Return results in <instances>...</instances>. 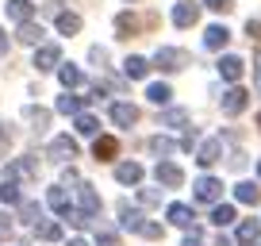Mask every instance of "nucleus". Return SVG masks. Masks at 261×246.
Instances as JSON below:
<instances>
[{"instance_id": "f257e3e1", "label": "nucleus", "mask_w": 261, "mask_h": 246, "mask_svg": "<svg viewBox=\"0 0 261 246\" xmlns=\"http://www.w3.org/2000/svg\"><path fill=\"white\" fill-rule=\"evenodd\" d=\"M188 62H192V58H188V50H180V46H158V54H154V66L165 69V73H180Z\"/></svg>"}, {"instance_id": "f03ea898", "label": "nucleus", "mask_w": 261, "mask_h": 246, "mask_svg": "<svg viewBox=\"0 0 261 246\" xmlns=\"http://www.w3.org/2000/svg\"><path fill=\"white\" fill-rule=\"evenodd\" d=\"M192 189H196V200H200V204H219V196H223V181H219V177H200Z\"/></svg>"}, {"instance_id": "7ed1b4c3", "label": "nucleus", "mask_w": 261, "mask_h": 246, "mask_svg": "<svg viewBox=\"0 0 261 246\" xmlns=\"http://www.w3.org/2000/svg\"><path fill=\"white\" fill-rule=\"evenodd\" d=\"M154 177H158V185H165V189H180V185H185V169L173 165V162H158Z\"/></svg>"}, {"instance_id": "20e7f679", "label": "nucleus", "mask_w": 261, "mask_h": 246, "mask_svg": "<svg viewBox=\"0 0 261 246\" xmlns=\"http://www.w3.org/2000/svg\"><path fill=\"white\" fill-rule=\"evenodd\" d=\"M119 227H123V231H135V235H142V227H146V215H142L139 208H130L127 200H119Z\"/></svg>"}, {"instance_id": "39448f33", "label": "nucleus", "mask_w": 261, "mask_h": 246, "mask_svg": "<svg viewBox=\"0 0 261 246\" xmlns=\"http://www.w3.org/2000/svg\"><path fill=\"white\" fill-rule=\"evenodd\" d=\"M54 66H62V50H58L54 42H46V46L35 50V69H39V73H50Z\"/></svg>"}, {"instance_id": "423d86ee", "label": "nucleus", "mask_w": 261, "mask_h": 246, "mask_svg": "<svg viewBox=\"0 0 261 246\" xmlns=\"http://www.w3.org/2000/svg\"><path fill=\"white\" fill-rule=\"evenodd\" d=\"M246 104H250V92L238 89V85L223 92V115H238V112H246Z\"/></svg>"}, {"instance_id": "0eeeda50", "label": "nucleus", "mask_w": 261, "mask_h": 246, "mask_svg": "<svg viewBox=\"0 0 261 246\" xmlns=\"http://www.w3.org/2000/svg\"><path fill=\"white\" fill-rule=\"evenodd\" d=\"M50 158H58V162H69V158H77V142L69 139V135H58V139H50Z\"/></svg>"}, {"instance_id": "6e6552de", "label": "nucleus", "mask_w": 261, "mask_h": 246, "mask_svg": "<svg viewBox=\"0 0 261 246\" xmlns=\"http://www.w3.org/2000/svg\"><path fill=\"white\" fill-rule=\"evenodd\" d=\"M46 204L54 208L58 215H69V212H73V200H69V192H65V185H54V189L46 192Z\"/></svg>"}, {"instance_id": "1a4fd4ad", "label": "nucleus", "mask_w": 261, "mask_h": 246, "mask_svg": "<svg viewBox=\"0 0 261 246\" xmlns=\"http://www.w3.org/2000/svg\"><path fill=\"white\" fill-rule=\"evenodd\" d=\"M77 200H81V212L100 215V196H96V189H92L89 181H81V185H77Z\"/></svg>"}, {"instance_id": "9d476101", "label": "nucleus", "mask_w": 261, "mask_h": 246, "mask_svg": "<svg viewBox=\"0 0 261 246\" xmlns=\"http://www.w3.org/2000/svg\"><path fill=\"white\" fill-rule=\"evenodd\" d=\"M219 73H223V81H242L246 62H242V58H234V54H227V58H219Z\"/></svg>"}, {"instance_id": "9b49d317", "label": "nucleus", "mask_w": 261, "mask_h": 246, "mask_svg": "<svg viewBox=\"0 0 261 246\" xmlns=\"http://www.w3.org/2000/svg\"><path fill=\"white\" fill-rule=\"evenodd\" d=\"M115 154H119V142H115L112 135H100V139L92 142V158H96V162H112Z\"/></svg>"}, {"instance_id": "f8f14e48", "label": "nucleus", "mask_w": 261, "mask_h": 246, "mask_svg": "<svg viewBox=\"0 0 261 246\" xmlns=\"http://www.w3.org/2000/svg\"><path fill=\"white\" fill-rule=\"evenodd\" d=\"M196 19H200V4H192V0H185V4L173 8V23L177 27H192Z\"/></svg>"}, {"instance_id": "ddd939ff", "label": "nucleus", "mask_w": 261, "mask_h": 246, "mask_svg": "<svg viewBox=\"0 0 261 246\" xmlns=\"http://www.w3.org/2000/svg\"><path fill=\"white\" fill-rule=\"evenodd\" d=\"M219 158H223V139H207L204 146H200V154H196V162L207 169V165H215Z\"/></svg>"}, {"instance_id": "4468645a", "label": "nucleus", "mask_w": 261, "mask_h": 246, "mask_svg": "<svg viewBox=\"0 0 261 246\" xmlns=\"http://www.w3.org/2000/svg\"><path fill=\"white\" fill-rule=\"evenodd\" d=\"M227 42H230V31H227L223 23H212V27L204 31V46H207V50H223Z\"/></svg>"}, {"instance_id": "2eb2a0df", "label": "nucleus", "mask_w": 261, "mask_h": 246, "mask_svg": "<svg viewBox=\"0 0 261 246\" xmlns=\"http://www.w3.org/2000/svg\"><path fill=\"white\" fill-rule=\"evenodd\" d=\"M238 246H253L261 242V219H242V227H238Z\"/></svg>"}, {"instance_id": "dca6fc26", "label": "nucleus", "mask_w": 261, "mask_h": 246, "mask_svg": "<svg viewBox=\"0 0 261 246\" xmlns=\"http://www.w3.org/2000/svg\"><path fill=\"white\" fill-rule=\"evenodd\" d=\"M85 104H89V96H77V92H65V96H58V112H62V115H81Z\"/></svg>"}, {"instance_id": "f3484780", "label": "nucleus", "mask_w": 261, "mask_h": 246, "mask_svg": "<svg viewBox=\"0 0 261 246\" xmlns=\"http://www.w3.org/2000/svg\"><path fill=\"white\" fill-rule=\"evenodd\" d=\"M115 181H119V185H139V181H142V165H139V162L115 165Z\"/></svg>"}, {"instance_id": "a211bd4d", "label": "nucleus", "mask_w": 261, "mask_h": 246, "mask_svg": "<svg viewBox=\"0 0 261 246\" xmlns=\"http://www.w3.org/2000/svg\"><path fill=\"white\" fill-rule=\"evenodd\" d=\"M31 16H35L31 0H8V19H16V23H31Z\"/></svg>"}, {"instance_id": "6ab92c4d", "label": "nucleus", "mask_w": 261, "mask_h": 246, "mask_svg": "<svg viewBox=\"0 0 261 246\" xmlns=\"http://www.w3.org/2000/svg\"><path fill=\"white\" fill-rule=\"evenodd\" d=\"M112 119L119 123V127H135V123H139V108L135 104H112Z\"/></svg>"}, {"instance_id": "aec40b11", "label": "nucleus", "mask_w": 261, "mask_h": 246, "mask_svg": "<svg viewBox=\"0 0 261 246\" xmlns=\"http://www.w3.org/2000/svg\"><path fill=\"white\" fill-rule=\"evenodd\" d=\"M123 73H127L130 81H142V77L150 73V62H146V58H139V54H130L127 62H123Z\"/></svg>"}, {"instance_id": "412c9836", "label": "nucleus", "mask_w": 261, "mask_h": 246, "mask_svg": "<svg viewBox=\"0 0 261 246\" xmlns=\"http://www.w3.org/2000/svg\"><path fill=\"white\" fill-rule=\"evenodd\" d=\"M165 215H169L173 227H192V219H196L188 204H169V212H165ZM192 231H196V227H192Z\"/></svg>"}, {"instance_id": "4be33fe9", "label": "nucleus", "mask_w": 261, "mask_h": 246, "mask_svg": "<svg viewBox=\"0 0 261 246\" xmlns=\"http://www.w3.org/2000/svg\"><path fill=\"white\" fill-rule=\"evenodd\" d=\"M234 200H238V204H257L261 189L253 185V181H242V185H234Z\"/></svg>"}, {"instance_id": "5701e85b", "label": "nucleus", "mask_w": 261, "mask_h": 246, "mask_svg": "<svg viewBox=\"0 0 261 246\" xmlns=\"http://www.w3.org/2000/svg\"><path fill=\"white\" fill-rule=\"evenodd\" d=\"M212 223H215V227H230V223H234V204H215L212 208Z\"/></svg>"}, {"instance_id": "b1692460", "label": "nucleus", "mask_w": 261, "mask_h": 246, "mask_svg": "<svg viewBox=\"0 0 261 246\" xmlns=\"http://www.w3.org/2000/svg\"><path fill=\"white\" fill-rule=\"evenodd\" d=\"M58 31L62 35H77L81 31V16H77V12H58Z\"/></svg>"}, {"instance_id": "393cba45", "label": "nucleus", "mask_w": 261, "mask_h": 246, "mask_svg": "<svg viewBox=\"0 0 261 246\" xmlns=\"http://www.w3.org/2000/svg\"><path fill=\"white\" fill-rule=\"evenodd\" d=\"M58 77H62L65 92H69V89H77V85H85V73H81L77 66H62V73H58Z\"/></svg>"}, {"instance_id": "a878e982", "label": "nucleus", "mask_w": 261, "mask_h": 246, "mask_svg": "<svg viewBox=\"0 0 261 246\" xmlns=\"http://www.w3.org/2000/svg\"><path fill=\"white\" fill-rule=\"evenodd\" d=\"M146 96L154 100V104H169V100H173V89H169L165 81H154V85L146 89Z\"/></svg>"}, {"instance_id": "bb28decb", "label": "nucleus", "mask_w": 261, "mask_h": 246, "mask_svg": "<svg viewBox=\"0 0 261 246\" xmlns=\"http://www.w3.org/2000/svg\"><path fill=\"white\" fill-rule=\"evenodd\" d=\"M115 31H119V39H130V35L139 31V19L123 12V16H115Z\"/></svg>"}, {"instance_id": "cd10ccee", "label": "nucleus", "mask_w": 261, "mask_h": 246, "mask_svg": "<svg viewBox=\"0 0 261 246\" xmlns=\"http://www.w3.org/2000/svg\"><path fill=\"white\" fill-rule=\"evenodd\" d=\"M35 235H39L42 242H58V238H62V223H35Z\"/></svg>"}, {"instance_id": "c85d7f7f", "label": "nucleus", "mask_w": 261, "mask_h": 246, "mask_svg": "<svg viewBox=\"0 0 261 246\" xmlns=\"http://www.w3.org/2000/svg\"><path fill=\"white\" fill-rule=\"evenodd\" d=\"M0 200H4V204H23V196H19V189H16V181H8L4 177V185H0Z\"/></svg>"}, {"instance_id": "c756f323", "label": "nucleus", "mask_w": 261, "mask_h": 246, "mask_svg": "<svg viewBox=\"0 0 261 246\" xmlns=\"http://www.w3.org/2000/svg\"><path fill=\"white\" fill-rule=\"evenodd\" d=\"M188 123V112L185 108H169V112L162 115V127H185Z\"/></svg>"}, {"instance_id": "7c9ffc66", "label": "nucleus", "mask_w": 261, "mask_h": 246, "mask_svg": "<svg viewBox=\"0 0 261 246\" xmlns=\"http://www.w3.org/2000/svg\"><path fill=\"white\" fill-rule=\"evenodd\" d=\"M42 39V27L39 23H19V42H27V46H35V42Z\"/></svg>"}, {"instance_id": "2f4dec72", "label": "nucleus", "mask_w": 261, "mask_h": 246, "mask_svg": "<svg viewBox=\"0 0 261 246\" xmlns=\"http://www.w3.org/2000/svg\"><path fill=\"white\" fill-rule=\"evenodd\" d=\"M19 219H23V223H39L42 219V208L35 204V200H23V204H19Z\"/></svg>"}, {"instance_id": "473e14b6", "label": "nucleus", "mask_w": 261, "mask_h": 246, "mask_svg": "<svg viewBox=\"0 0 261 246\" xmlns=\"http://www.w3.org/2000/svg\"><path fill=\"white\" fill-rule=\"evenodd\" d=\"M96 131H100L96 115H89V112H81V115H77V135H96Z\"/></svg>"}, {"instance_id": "72a5a7b5", "label": "nucleus", "mask_w": 261, "mask_h": 246, "mask_svg": "<svg viewBox=\"0 0 261 246\" xmlns=\"http://www.w3.org/2000/svg\"><path fill=\"white\" fill-rule=\"evenodd\" d=\"M150 150H154V154H173V150H177V142L165 139V135H154V139H150Z\"/></svg>"}, {"instance_id": "f704fd0d", "label": "nucleus", "mask_w": 261, "mask_h": 246, "mask_svg": "<svg viewBox=\"0 0 261 246\" xmlns=\"http://www.w3.org/2000/svg\"><path fill=\"white\" fill-rule=\"evenodd\" d=\"M139 204H146V208L162 204V192H158V189H139Z\"/></svg>"}, {"instance_id": "c9c22d12", "label": "nucleus", "mask_w": 261, "mask_h": 246, "mask_svg": "<svg viewBox=\"0 0 261 246\" xmlns=\"http://www.w3.org/2000/svg\"><path fill=\"white\" fill-rule=\"evenodd\" d=\"M27 115H31V123L39 127V131H42V127L50 123V112H42V108H27Z\"/></svg>"}, {"instance_id": "e433bc0d", "label": "nucleus", "mask_w": 261, "mask_h": 246, "mask_svg": "<svg viewBox=\"0 0 261 246\" xmlns=\"http://www.w3.org/2000/svg\"><path fill=\"white\" fill-rule=\"evenodd\" d=\"M204 4H207V8H212V12H223V16H227V12L234 8L230 0H204Z\"/></svg>"}, {"instance_id": "4c0bfd02", "label": "nucleus", "mask_w": 261, "mask_h": 246, "mask_svg": "<svg viewBox=\"0 0 261 246\" xmlns=\"http://www.w3.org/2000/svg\"><path fill=\"white\" fill-rule=\"evenodd\" d=\"M96 242L100 246H119V238H115L112 231H96Z\"/></svg>"}, {"instance_id": "58836bf2", "label": "nucleus", "mask_w": 261, "mask_h": 246, "mask_svg": "<svg viewBox=\"0 0 261 246\" xmlns=\"http://www.w3.org/2000/svg\"><path fill=\"white\" fill-rule=\"evenodd\" d=\"M142 235H146V238H162V223H146V227H142Z\"/></svg>"}, {"instance_id": "ea45409f", "label": "nucleus", "mask_w": 261, "mask_h": 246, "mask_svg": "<svg viewBox=\"0 0 261 246\" xmlns=\"http://www.w3.org/2000/svg\"><path fill=\"white\" fill-rule=\"evenodd\" d=\"M246 35H250V39H261V19H250V23H246Z\"/></svg>"}, {"instance_id": "a19ab883", "label": "nucleus", "mask_w": 261, "mask_h": 246, "mask_svg": "<svg viewBox=\"0 0 261 246\" xmlns=\"http://www.w3.org/2000/svg\"><path fill=\"white\" fill-rule=\"evenodd\" d=\"M180 246H207V242H204V238H200V231H192V235H188V238H185V242H180Z\"/></svg>"}, {"instance_id": "79ce46f5", "label": "nucleus", "mask_w": 261, "mask_h": 246, "mask_svg": "<svg viewBox=\"0 0 261 246\" xmlns=\"http://www.w3.org/2000/svg\"><path fill=\"white\" fill-rule=\"evenodd\" d=\"M89 58H92V62H104L108 50H104V46H92V50H89Z\"/></svg>"}, {"instance_id": "37998d69", "label": "nucleus", "mask_w": 261, "mask_h": 246, "mask_svg": "<svg viewBox=\"0 0 261 246\" xmlns=\"http://www.w3.org/2000/svg\"><path fill=\"white\" fill-rule=\"evenodd\" d=\"M253 81H257V92H261V54L253 58Z\"/></svg>"}, {"instance_id": "c03bdc74", "label": "nucleus", "mask_w": 261, "mask_h": 246, "mask_svg": "<svg viewBox=\"0 0 261 246\" xmlns=\"http://www.w3.org/2000/svg\"><path fill=\"white\" fill-rule=\"evenodd\" d=\"M230 169H246V154H234V158H230Z\"/></svg>"}, {"instance_id": "a18cd8bd", "label": "nucleus", "mask_w": 261, "mask_h": 246, "mask_svg": "<svg viewBox=\"0 0 261 246\" xmlns=\"http://www.w3.org/2000/svg\"><path fill=\"white\" fill-rule=\"evenodd\" d=\"M8 54V31H4V27H0V58Z\"/></svg>"}, {"instance_id": "49530a36", "label": "nucleus", "mask_w": 261, "mask_h": 246, "mask_svg": "<svg viewBox=\"0 0 261 246\" xmlns=\"http://www.w3.org/2000/svg\"><path fill=\"white\" fill-rule=\"evenodd\" d=\"M192 142H196V131H188L185 139H180V150H192Z\"/></svg>"}, {"instance_id": "de8ad7c7", "label": "nucleus", "mask_w": 261, "mask_h": 246, "mask_svg": "<svg viewBox=\"0 0 261 246\" xmlns=\"http://www.w3.org/2000/svg\"><path fill=\"white\" fill-rule=\"evenodd\" d=\"M65 246H89V242H85V238H69Z\"/></svg>"}, {"instance_id": "09e8293b", "label": "nucleus", "mask_w": 261, "mask_h": 246, "mask_svg": "<svg viewBox=\"0 0 261 246\" xmlns=\"http://www.w3.org/2000/svg\"><path fill=\"white\" fill-rule=\"evenodd\" d=\"M257 177H261V162H257Z\"/></svg>"}, {"instance_id": "8fccbe9b", "label": "nucleus", "mask_w": 261, "mask_h": 246, "mask_svg": "<svg viewBox=\"0 0 261 246\" xmlns=\"http://www.w3.org/2000/svg\"><path fill=\"white\" fill-rule=\"evenodd\" d=\"M257 123H261V115H257Z\"/></svg>"}]
</instances>
